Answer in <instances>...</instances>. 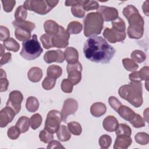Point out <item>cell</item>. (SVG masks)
Returning <instances> with one entry per match:
<instances>
[{"instance_id":"f907efd6","label":"cell","mask_w":149,"mask_h":149,"mask_svg":"<svg viewBox=\"0 0 149 149\" xmlns=\"http://www.w3.org/2000/svg\"><path fill=\"white\" fill-rule=\"evenodd\" d=\"M108 102L109 105L116 111L118 112V109L122 105L121 102L114 96H111L108 98Z\"/></svg>"},{"instance_id":"ee69618b","label":"cell","mask_w":149,"mask_h":149,"mask_svg":"<svg viewBox=\"0 0 149 149\" xmlns=\"http://www.w3.org/2000/svg\"><path fill=\"white\" fill-rule=\"evenodd\" d=\"M129 122L133 126L136 128H140L145 126L144 120L139 114L137 113H136L134 118Z\"/></svg>"},{"instance_id":"db71d44e","label":"cell","mask_w":149,"mask_h":149,"mask_svg":"<svg viewBox=\"0 0 149 149\" xmlns=\"http://www.w3.org/2000/svg\"><path fill=\"white\" fill-rule=\"evenodd\" d=\"M129 77L130 79V81L132 83H141L142 81L140 75L139 71H134L132 73L129 74Z\"/></svg>"},{"instance_id":"9c48e42d","label":"cell","mask_w":149,"mask_h":149,"mask_svg":"<svg viewBox=\"0 0 149 149\" xmlns=\"http://www.w3.org/2000/svg\"><path fill=\"white\" fill-rule=\"evenodd\" d=\"M70 34L62 26H59L58 33L53 36L52 42L54 47L66 48L69 44Z\"/></svg>"},{"instance_id":"d590c367","label":"cell","mask_w":149,"mask_h":149,"mask_svg":"<svg viewBox=\"0 0 149 149\" xmlns=\"http://www.w3.org/2000/svg\"><path fill=\"white\" fill-rule=\"evenodd\" d=\"M112 28L120 32H125L126 24L124 20L120 17H117L115 20L112 21Z\"/></svg>"},{"instance_id":"94428289","label":"cell","mask_w":149,"mask_h":149,"mask_svg":"<svg viewBox=\"0 0 149 149\" xmlns=\"http://www.w3.org/2000/svg\"><path fill=\"white\" fill-rule=\"evenodd\" d=\"M0 47H1V56L4 54V51H5V47L3 46L2 44H0Z\"/></svg>"},{"instance_id":"681fc988","label":"cell","mask_w":149,"mask_h":149,"mask_svg":"<svg viewBox=\"0 0 149 149\" xmlns=\"http://www.w3.org/2000/svg\"><path fill=\"white\" fill-rule=\"evenodd\" d=\"M1 2L2 3L3 10L6 12H12L16 4V1L15 0L1 1Z\"/></svg>"},{"instance_id":"5b68a950","label":"cell","mask_w":149,"mask_h":149,"mask_svg":"<svg viewBox=\"0 0 149 149\" xmlns=\"http://www.w3.org/2000/svg\"><path fill=\"white\" fill-rule=\"evenodd\" d=\"M43 49L37 40L36 34L22 43V49L20 53V56L27 61L34 60L40 56Z\"/></svg>"},{"instance_id":"f6af8a7d","label":"cell","mask_w":149,"mask_h":149,"mask_svg":"<svg viewBox=\"0 0 149 149\" xmlns=\"http://www.w3.org/2000/svg\"><path fill=\"white\" fill-rule=\"evenodd\" d=\"M56 80L50 77L47 76L44 79L42 83V87L45 90H49L52 89L56 83Z\"/></svg>"},{"instance_id":"8fae6325","label":"cell","mask_w":149,"mask_h":149,"mask_svg":"<svg viewBox=\"0 0 149 149\" xmlns=\"http://www.w3.org/2000/svg\"><path fill=\"white\" fill-rule=\"evenodd\" d=\"M78 102L76 100L71 98L65 100L61 112L62 120L66 122L68 116L74 114L78 109Z\"/></svg>"},{"instance_id":"44dd1931","label":"cell","mask_w":149,"mask_h":149,"mask_svg":"<svg viewBox=\"0 0 149 149\" xmlns=\"http://www.w3.org/2000/svg\"><path fill=\"white\" fill-rule=\"evenodd\" d=\"M27 77L30 81L37 83L41 80L42 77V71L38 67H33L29 70Z\"/></svg>"},{"instance_id":"60d3db41","label":"cell","mask_w":149,"mask_h":149,"mask_svg":"<svg viewBox=\"0 0 149 149\" xmlns=\"http://www.w3.org/2000/svg\"><path fill=\"white\" fill-rule=\"evenodd\" d=\"M71 12L74 17L78 18H83L85 15V10L82 6V4L72 6Z\"/></svg>"},{"instance_id":"b9f144b4","label":"cell","mask_w":149,"mask_h":149,"mask_svg":"<svg viewBox=\"0 0 149 149\" xmlns=\"http://www.w3.org/2000/svg\"><path fill=\"white\" fill-rule=\"evenodd\" d=\"M39 138L41 141L44 143H48L54 140V136L45 129L41 130L39 133Z\"/></svg>"},{"instance_id":"d6986e66","label":"cell","mask_w":149,"mask_h":149,"mask_svg":"<svg viewBox=\"0 0 149 149\" xmlns=\"http://www.w3.org/2000/svg\"><path fill=\"white\" fill-rule=\"evenodd\" d=\"M107 111L106 105L101 102L93 104L90 107L91 114L94 117H100L104 115Z\"/></svg>"},{"instance_id":"f5cc1de1","label":"cell","mask_w":149,"mask_h":149,"mask_svg":"<svg viewBox=\"0 0 149 149\" xmlns=\"http://www.w3.org/2000/svg\"><path fill=\"white\" fill-rule=\"evenodd\" d=\"M140 77L141 80H147L149 78V68L147 66L142 68L140 71H139Z\"/></svg>"},{"instance_id":"836d02e7","label":"cell","mask_w":149,"mask_h":149,"mask_svg":"<svg viewBox=\"0 0 149 149\" xmlns=\"http://www.w3.org/2000/svg\"><path fill=\"white\" fill-rule=\"evenodd\" d=\"M122 63L126 70L129 72L136 71L139 67L138 65L133 60L127 58L122 59Z\"/></svg>"},{"instance_id":"cb8c5ba5","label":"cell","mask_w":149,"mask_h":149,"mask_svg":"<svg viewBox=\"0 0 149 149\" xmlns=\"http://www.w3.org/2000/svg\"><path fill=\"white\" fill-rule=\"evenodd\" d=\"M57 137L59 140L61 141H67L71 138V134L69 132L68 127L64 125L60 126L58 130L56 132Z\"/></svg>"},{"instance_id":"ab89813d","label":"cell","mask_w":149,"mask_h":149,"mask_svg":"<svg viewBox=\"0 0 149 149\" xmlns=\"http://www.w3.org/2000/svg\"><path fill=\"white\" fill-rule=\"evenodd\" d=\"M135 141L139 144L146 145L149 142L148 134L145 132L137 133L134 136Z\"/></svg>"},{"instance_id":"e575fe53","label":"cell","mask_w":149,"mask_h":149,"mask_svg":"<svg viewBox=\"0 0 149 149\" xmlns=\"http://www.w3.org/2000/svg\"><path fill=\"white\" fill-rule=\"evenodd\" d=\"M53 36L48 34H44L40 37V41L42 44V46L45 49H49L52 47H54L52 42Z\"/></svg>"},{"instance_id":"2e32d148","label":"cell","mask_w":149,"mask_h":149,"mask_svg":"<svg viewBox=\"0 0 149 149\" xmlns=\"http://www.w3.org/2000/svg\"><path fill=\"white\" fill-rule=\"evenodd\" d=\"M119 125L118 119L112 115H108L103 120L104 129L109 132H114Z\"/></svg>"},{"instance_id":"680465c9","label":"cell","mask_w":149,"mask_h":149,"mask_svg":"<svg viewBox=\"0 0 149 149\" xmlns=\"http://www.w3.org/2000/svg\"><path fill=\"white\" fill-rule=\"evenodd\" d=\"M148 3H149V1H146L145 2H144L143 5H142V9H143V13L147 16H149V10H148Z\"/></svg>"},{"instance_id":"ba28073f","label":"cell","mask_w":149,"mask_h":149,"mask_svg":"<svg viewBox=\"0 0 149 149\" xmlns=\"http://www.w3.org/2000/svg\"><path fill=\"white\" fill-rule=\"evenodd\" d=\"M82 69L81 63L78 61L74 63H68L66 67L68 79L73 85L77 84L81 81Z\"/></svg>"},{"instance_id":"d6a6232c","label":"cell","mask_w":149,"mask_h":149,"mask_svg":"<svg viewBox=\"0 0 149 149\" xmlns=\"http://www.w3.org/2000/svg\"><path fill=\"white\" fill-rule=\"evenodd\" d=\"M68 128L69 132L75 136H79L82 132L81 125L79 123L74 121L68 123Z\"/></svg>"},{"instance_id":"ffe728a7","label":"cell","mask_w":149,"mask_h":149,"mask_svg":"<svg viewBox=\"0 0 149 149\" xmlns=\"http://www.w3.org/2000/svg\"><path fill=\"white\" fill-rule=\"evenodd\" d=\"M117 112L123 119L129 122L134 118L136 114L131 108L126 105H122L119 107Z\"/></svg>"},{"instance_id":"7402d4cb","label":"cell","mask_w":149,"mask_h":149,"mask_svg":"<svg viewBox=\"0 0 149 149\" xmlns=\"http://www.w3.org/2000/svg\"><path fill=\"white\" fill-rule=\"evenodd\" d=\"M59 27V25H58L56 22L52 20H47L44 24V28L46 33L52 36L58 33Z\"/></svg>"},{"instance_id":"91938a15","label":"cell","mask_w":149,"mask_h":149,"mask_svg":"<svg viewBox=\"0 0 149 149\" xmlns=\"http://www.w3.org/2000/svg\"><path fill=\"white\" fill-rule=\"evenodd\" d=\"M148 109L147 108V109L144 111V113H143L144 118V119L146 118V120L147 121V122H148Z\"/></svg>"},{"instance_id":"7c38bea8","label":"cell","mask_w":149,"mask_h":149,"mask_svg":"<svg viewBox=\"0 0 149 149\" xmlns=\"http://www.w3.org/2000/svg\"><path fill=\"white\" fill-rule=\"evenodd\" d=\"M104 37L111 43H115L116 42H122L126 38V32H120L116 31L113 28L109 29L107 27L103 32Z\"/></svg>"},{"instance_id":"4316f807","label":"cell","mask_w":149,"mask_h":149,"mask_svg":"<svg viewBox=\"0 0 149 149\" xmlns=\"http://www.w3.org/2000/svg\"><path fill=\"white\" fill-rule=\"evenodd\" d=\"M26 107L29 112H35L39 107L38 100L35 97L30 96L28 97L26 102Z\"/></svg>"},{"instance_id":"f35d334b","label":"cell","mask_w":149,"mask_h":149,"mask_svg":"<svg viewBox=\"0 0 149 149\" xmlns=\"http://www.w3.org/2000/svg\"><path fill=\"white\" fill-rule=\"evenodd\" d=\"M1 75H0V91L3 92L8 90L9 86V81L6 78V72L2 69H0Z\"/></svg>"},{"instance_id":"d4e9b609","label":"cell","mask_w":149,"mask_h":149,"mask_svg":"<svg viewBox=\"0 0 149 149\" xmlns=\"http://www.w3.org/2000/svg\"><path fill=\"white\" fill-rule=\"evenodd\" d=\"M30 125V119L27 116H22L18 119L15 126L19 128L21 133H23L29 130Z\"/></svg>"},{"instance_id":"9f6ffc18","label":"cell","mask_w":149,"mask_h":149,"mask_svg":"<svg viewBox=\"0 0 149 149\" xmlns=\"http://www.w3.org/2000/svg\"><path fill=\"white\" fill-rule=\"evenodd\" d=\"M65 147L58 141L52 140L50 142L48 143V145L47 146L48 149L52 148H64Z\"/></svg>"},{"instance_id":"c3c4849f","label":"cell","mask_w":149,"mask_h":149,"mask_svg":"<svg viewBox=\"0 0 149 149\" xmlns=\"http://www.w3.org/2000/svg\"><path fill=\"white\" fill-rule=\"evenodd\" d=\"M20 133V130L16 126L9 127L7 132L8 137L12 140L17 139L19 137Z\"/></svg>"},{"instance_id":"ac0fdd59","label":"cell","mask_w":149,"mask_h":149,"mask_svg":"<svg viewBox=\"0 0 149 149\" xmlns=\"http://www.w3.org/2000/svg\"><path fill=\"white\" fill-rule=\"evenodd\" d=\"M65 59L68 63H74L78 61L79 53L76 49L73 47H68L64 52Z\"/></svg>"},{"instance_id":"83f0119b","label":"cell","mask_w":149,"mask_h":149,"mask_svg":"<svg viewBox=\"0 0 149 149\" xmlns=\"http://www.w3.org/2000/svg\"><path fill=\"white\" fill-rule=\"evenodd\" d=\"M83 29V25L77 21L70 22L67 26V31L70 34H77L80 33Z\"/></svg>"},{"instance_id":"7a4b0ae2","label":"cell","mask_w":149,"mask_h":149,"mask_svg":"<svg viewBox=\"0 0 149 149\" xmlns=\"http://www.w3.org/2000/svg\"><path fill=\"white\" fill-rule=\"evenodd\" d=\"M122 13L127 19L129 26L127 33L129 38L139 39L144 33V21L138 9L132 5H128L123 9Z\"/></svg>"},{"instance_id":"8d00e7d4","label":"cell","mask_w":149,"mask_h":149,"mask_svg":"<svg viewBox=\"0 0 149 149\" xmlns=\"http://www.w3.org/2000/svg\"><path fill=\"white\" fill-rule=\"evenodd\" d=\"M132 59L135 62L137 63H142L146 59V54L140 50H134L131 54Z\"/></svg>"},{"instance_id":"4dcf8cb0","label":"cell","mask_w":149,"mask_h":149,"mask_svg":"<svg viewBox=\"0 0 149 149\" xmlns=\"http://www.w3.org/2000/svg\"><path fill=\"white\" fill-rule=\"evenodd\" d=\"M12 24L15 27H22L23 29H25L30 32H31L35 28H36V25L34 23H32L29 21H16L14 20L12 22Z\"/></svg>"},{"instance_id":"f546056e","label":"cell","mask_w":149,"mask_h":149,"mask_svg":"<svg viewBox=\"0 0 149 149\" xmlns=\"http://www.w3.org/2000/svg\"><path fill=\"white\" fill-rule=\"evenodd\" d=\"M115 131L117 136H130L132 134L131 128L125 123H120L118 125L117 128Z\"/></svg>"},{"instance_id":"74e56055","label":"cell","mask_w":149,"mask_h":149,"mask_svg":"<svg viewBox=\"0 0 149 149\" xmlns=\"http://www.w3.org/2000/svg\"><path fill=\"white\" fill-rule=\"evenodd\" d=\"M30 126L32 129L36 130L38 128L42 123V116L39 113H35L30 119Z\"/></svg>"},{"instance_id":"7dc6e473","label":"cell","mask_w":149,"mask_h":149,"mask_svg":"<svg viewBox=\"0 0 149 149\" xmlns=\"http://www.w3.org/2000/svg\"><path fill=\"white\" fill-rule=\"evenodd\" d=\"M61 87L64 93H71L73 91V84L68 79H64L62 81Z\"/></svg>"},{"instance_id":"f1b7e54d","label":"cell","mask_w":149,"mask_h":149,"mask_svg":"<svg viewBox=\"0 0 149 149\" xmlns=\"http://www.w3.org/2000/svg\"><path fill=\"white\" fill-rule=\"evenodd\" d=\"M3 46L7 50L15 52H17L20 48L19 44L13 38H9L4 41Z\"/></svg>"},{"instance_id":"30bf717a","label":"cell","mask_w":149,"mask_h":149,"mask_svg":"<svg viewBox=\"0 0 149 149\" xmlns=\"http://www.w3.org/2000/svg\"><path fill=\"white\" fill-rule=\"evenodd\" d=\"M23 100L22 93L18 90L11 91L6 102V106L10 107L16 113H18L21 109V104Z\"/></svg>"},{"instance_id":"6da1fadb","label":"cell","mask_w":149,"mask_h":149,"mask_svg":"<svg viewBox=\"0 0 149 149\" xmlns=\"http://www.w3.org/2000/svg\"><path fill=\"white\" fill-rule=\"evenodd\" d=\"M115 52V49L101 36L88 37L83 47V53L86 58L95 63H109Z\"/></svg>"},{"instance_id":"e0dca14e","label":"cell","mask_w":149,"mask_h":149,"mask_svg":"<svg viewBox=\"0 0 149 149\" xmlns=\"http://www.w3.org/2000/svg\"><path fill=\"white\" fill-rule=\"evenodd\" d=\"M132 140L130 136H117L113 145L114 149H126L132 144Z\"/></svg>"},{"instance_id":"52a82bcc","label":"cell","mask_w":149,"mask_h":149,"mask_svg":"<svg viewBox=\"0 0 149 149\" xmlns=\"http://www.w3.org/2000/svg\"><path fill=\"white\" fill-rule=\"evenodd\" d=\"M62 120L61 113L57 110H51L47 115L44 129L51 133H56Z\"/></svg>"},{"instance_id":"816d5d0a","label":"cell","mask_w":149,"mask_h":149,"mask_svg":"<svg viewBox=\"0 0 149 149\" xmlns=\"http://www.w3.org/2000/svg\"><path fill=\"white\" fill-rule=\"evenodd\" d=\"M10 37V32L9 29L3 26H0V40L5 41L9 38Z\"/></svg>"},{"instance_id":"1f68e13d","label":"cell","mask_w":149,"mask_h":149,"mask_svg":"<svg viewBox=\"0 0 149 149\" xmlns=\"http://www.w3.org/2000/svg\"><path fill=\"white\" fill-rule=\"evenodd\" d=\"M27 16V10L23 5L18 6L15 13V20L16 21H24L26 20Z\"/></svg>"},{"instance_id":"7bdbcfd3","label":"cell","mask_w":149,"mask_h":149,"mask_svg":"<svg viewBox=\"0 0 149 149\" xmlns=\"http://www.w3.org/2000/svg\"><path fill=\"white\" fill-rule=\"evenodd\" d=\"M98 143L101 148H108L111 144L112 139L109 135L104 134L100 137Z\"/></svg>"},{"instance_id":"11a10c76","label":"cell","mask_w":149,"mask_h":149,"mask_svg":"<svg viewBox=\"0 0 149 149\" xmlns=\"http://www.w3.org/2000/svg\"><path fill=\"white\" fill-rule=\"evenodd\" d=\"M12 59V55L10 52H6L4 53L1 56V60H0V65L1 66L3 65L4 64H6L10 62Z\"/></svg>"},{"instance_id":"277c9868","label":"cell","mask_w":149,"mask_h":149,"mask_svg":"<svg viewBox=\"0 0 149 149\" xmlns=\"http://www.w3.org/2000/svg\"><path fill=\"white\" fill-rule=\"evenodd\" d=\"M84 34L86 37L100 34L104 27V19L98 12L88 13L83 20Z\"/></svg>"},{"instance_id":"bcb514c9","label":"cell","mask_w":149,"mask_h":149,"mask_svg":"<svg viewBox=\"0 0 149 149\" xmlns=\"http://www.w3.org/2000/svg\"><path fill=\"white\" fill-rule=\"evenodd\" d=\"M82 6L85 11H89L95 9L97 10L99 7V4L95 1L84 0Z\"/></svg>"},{"instance_id":"8992f818","label":"cell","mask_w":149,"mask_h":149,"mask_svg":"<svg viewBox=\"0 0 149 149\" xmlns=\"http://www.w3.org/2000/svg\"><path fill=\"white\" fill-rule=\"evenodd\" d=\"M58 2V0H29L24 2L23 6L26 10L34 11L39 15H45L56 6Z\"/></svg>"},{"instance_id":"484cf974","label":"cell","mask_w":149,"mask_h":149,"mask_svg":"<svg viewBox=\"0 0 149 149\" xmlns=\"http://www.w3.org/2000/svg\"><path fill=\"white\" fill-rule=\"evenodd\" d=\"M62 69L59 66L56 65H52L47 68V76L51 78L56 79L62 75Z\"/></svg>"},{"instance_id":"5bb4252c","label":"cell","mask_w":149,"mask_h":149,"mask_svg":"<svg viewBox=\"0 0 149 149\" xmlns=\"http://www.w3.org/2000/svg\"><path fill=\"white\" fill-rule=\"evenodd\" d=\"M44 60L47 63H62L65 60L64 52L59 49L48 51L44 54Z\"/></svg>"},{"instance_id":"603a6c76","label":"cell","mask_w":149,"mask_h":149,"mask_svg":"<svg viewBox=\"0 0 149 149\" xmlns=\"http://www.w3.org/2000/svg\"><path fill=\"white\" fill-rule=\"evenodd\" d=\"M15 35L16 38L20 41H26L29 40L31 37V32L25 29L17 27L15 29Z\"/></svg>"},{"instance_id":"9a60e30c","label":"cell","mask_w":149,"mask_h":149,"mask_svg":"<svg viewBox=\"0 0 149 149\" xmlns=\"http://www.w3.org/2000/svg\"><path fill=\"white\" fill-rule=\"evenodd\" d=\"M16 115L15 111L9 107L6 106L0 111V126L6 127L8 123H10Z\"/></svg>"},{"instance_id":"6f0895ef","label":"cell","mask_w":149,"mask_h":149,"mask_svg":"<svg viewBox=\"0 0 149 149\" xmlns=\"http://www.w3.org/2000/svg\"><path fill=\"white\" fill-rule=\"evenodd\" d=\"M84 0H68L66 1L65 2V6H75L79 4H82L83 3Z\"/></svg>"},{"instance_id":"4fadbf2b","label":"cell","mask_w":149,"mask_h":149,"mask_svg":"<svg viewBox=\"0 0 149 149\" xmlns=\"http://www.w3.org/2000/svg\"><path fill=\"white\" fill-rule=\"evenodd\" d=\"M97 11V12L102 16L105 22H112L118 17V11L116 8L113 7L104 5L99 6Z\"/></svg>"},{"instance_id":"3957f363","label":"cell","mask_w":149,"mask_h":149,"mask_svg":"<svg viewBox=\"0 0 149 149\" xmlns=\"http://www.w3.org/2000/svg\"><path fill=\"white\" fill-rule=\"evenodd\" d=\"M119 96L127 101L136 108L140 107L143 102L142 84L141 83H130L122 86L118 90Z\"/></svg>"}]
</instances>
